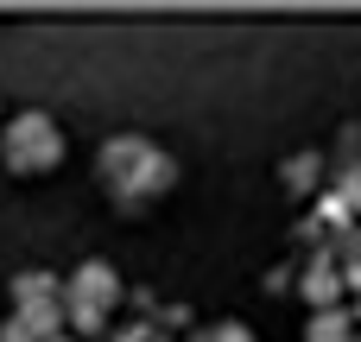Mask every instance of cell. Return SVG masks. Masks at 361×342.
Wrapping results in <instances>:
<instances>
[{"label": "cell", "instance_id": "cell-1", "mask_svg": "<svg viewBox=\"0 0 361 342\" xmlns=\"http://www.w3.org/2000/svg\"><path fill=\"white\" fill-rule=\"evenodd\" d=\"M102 178L114 184V197L133 209V203H152V197H165L171 190V178H178V165L152 146V140H140V133H121V140H108L102 146Z\"/></svg>", "mask_w": 361, "mask_h": 342}, {"label": "cell", "instance_id": "cell-2", "mask_svg": "<svg viewBox=\"0 0 361 342\" xmlns=\"http://www.w3.org/2000/svg\"><path fill=\"white\" fill-rule=\"evenodd\" d=\"M0 159L13 165V171H51L57 159H63V133H57V121L51 114H13L6 121V146H0Z\"/></svg>", "mask_w": 361, "mask_h": 342}, {"label": "cell", "instance_id": "cell-3", "mask_svg": "<svg viewBox=\"0 0 361 342\" xmlns=\"http://www.w3.org/2000/svg\"><path fill=\"white\" fill-rule=\"evenodd\" d=\"M114 298H121V279H114V267H102V260H89V267L70 279V311H76V324H82V330L108 324Z\"/></svg>", "mask_w": 361, "mask_h": 342}, {"label": "cell", "instance_id": "cell-4", "mask_svg": "<svg viewBox=\"0 0 361 342\" xmlns=\"http://www.w3.org/2000/svg\"><path fill=\"white\" fill-rule=\"evenodd\" d=\"M13 298H19V317L57 311V279H51V273H25V279H13Z\"/></svg>", "mask_w": 361, "mask_h": 342}, {"label": "cell", "instance_id": "cell-5", "mask_svg": "<svg viewBox=\"0 0 361 342\" xmlns=\"http://www.w3.org/2000/svg\"><path fill=\"white\" fill-rule=\"evenodd\" d=\"M317 178H324V159H317V152H292V159H286V190H292V197L317 190Z\"/></svg>", "mask_w": 361, "mask_h": 342}, {"label": "cell", "instance_id": "cell-6", "mask_svg": "<svg viewBox=\"0 0 361 342\" xmlns=\"http://www.w3.org/2000/svg\"><path fill=\"white\" fill-rule=\"evenodd\" d=\"M305 342H355V324H349L343 311H317L311 330H305Z\"/></svg>", "mask_w": 361, "mask_h": 342}, {"label": "cell", "instance_id": "cell-7", "mask_svg": "<svg viewBox=\"0 0 361 342\" xmlns=\"http://www.w3.org/2000/svg\"><path fill=\"white\" fill-rule=\"evenodd\" d=\"M305 298L330 311V298H336V267H330V260H311V273H305Z\"/></svg>", "mask_w": 361, "mask_h": 342}, {"label": "cell", "instance_id": "cell-8", "mask_svg": "<svg viewBox=\"0 0 361 342\" xmlns=\"http://www.w3.org/2000/svg\"><path fill=\"white\" fill-rule=\"evenodd\" d=\"M190 342H254V336H247V324H209V330H197Z\"/></svg>", "mask_w": 361, "mask_h": 342}, {"label": "cell", "instance_id": "cell-9", "mask_svg": "<svg viewBox=\"0 0 361 342\" xmlns=\"http://www.w3.org/2000/svg\"><path fill=\"white\" fill-rule=\"evenodd\" d=\"M343 209H361V171H343Z\"/></svg>", "mask_w": 361, "mask_h": 342}, {"label": "cell", "instance_id": "cell-10", "mask_svg": "<svg viewBox=\"0 0 361 342\" xmlns=\"http://www.w3.org/2000/svg\"><path fill=\"white\" fill-rule=\"evenodd\" d=\"M51 342H63V336H51Z\"/></svg>", "mask_w": 361, "mask_h": 342}, {"label": "cell", "instance_id": "cell-11", "mask_svg": "<svg viewBox=\"0 0 361 342\" xmlns=\"http://www.w3.org/2000/svg\"><path fill=\"white\" fill-rule=\"evenodd\" d=\"M355 342H361V336H355Z\"/></svg>", "mask_w": 361, "mask_h": 342}]
</instances>
